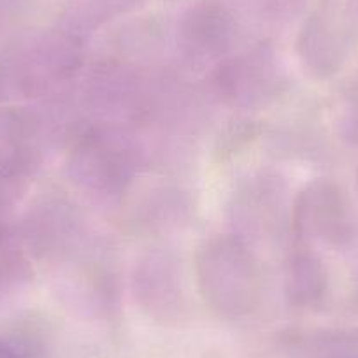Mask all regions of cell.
<instances>
[{
    "instance_id": "6da1fadb",
    "label": "cell",
    "mask_w": 358,
    "mask_h": 358,
    "mask_svg": "<svg viewBox=\"0 0 358 358\" xmlns=\"http://www.w3.org/2000/svg\"><path fill=\"white\" fill-rule=\"evenodd\" d=\"M243 248L236 244H220L216 248H209L206 251V258L202 262L206 268L204 278H220L223 280L206 283L209 294L216 299H251L255 292V273L251 267V260L243 253Z\"/></svg>"
},
{
    "instance_id": "7a4b0ae2",
    "label": "cell",
    "mask_w": 358,
    "mask_h": 358,
    "mask_svg": "<svg viewBox=\"0 0 358 358\" xmlns=\"http://www.w3.org/2000/svg\"><path fill=\"white\" fill-rule=\"evenodd\" d=\"M0 358H27L16 346L8 341L0 339Z\"/></svg>"
}]
</instances>
